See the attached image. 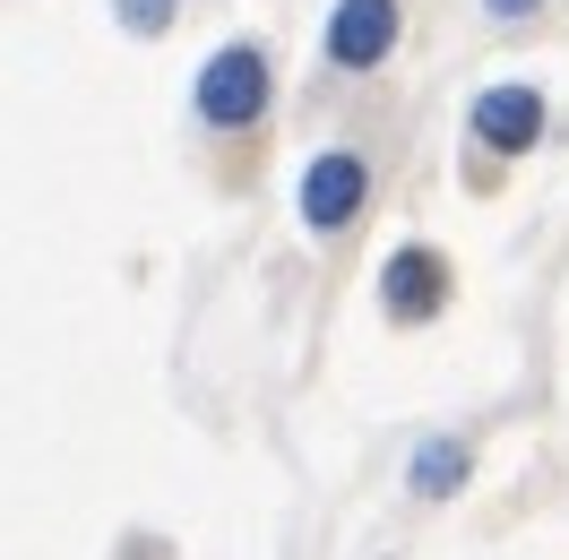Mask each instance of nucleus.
Returning <instances> with one entry per match:
<instances>
[{
  "instance_id": "obj_1",
  "label": "nucleus",
  "mask_w": 569,
  "mask_h": 560,
  "mask_svg": "<svg viewBox=\"0 0 569 560\" xmlns=\"http://www.w3.org/2000/svg\"><path fill=\"white\" fill-rule=\"evenodd\" d=\"M259 104H268V61H259L250 43L216 52L208 70H199V112H208L216 130H242V121H259Z\"/></svg>"
},
{
  "instance_id": "obj_2",
  "label": "nucleus",
  "mask_w": 569,
  "mask_h": 560,
  "mask_svg": "<svg viewBox=\"0 0 569 560\" xmlns=\"http://www.w3.org/2000/svg\"><path fill=\"white\" fill-rule=\"evenodd\" d=\"M389 43H397V0H337V18H328V61L337 70L389 61Z\"/></svg>"
},
{
  "instance_id": "obj_3",
  "label": "nucleus",
  "mask_w": 569,
  "mask_h": 560,
  "mask_svg": "<svg viewBox=\"0 0 569 560\" xmlns=\"http://www.w3.org/2000/svg\"><path fill=\"white\" fill-rule=\"evenodd\" d=\"M362 190H371L362 156H320V164L302 173V224H311V233H337V224H355Z\"/></svg>"
},
{
  "instance_id": "obj_4",
  "label": "nucleus",
  "mask_w": 569,
  "mask_h": 560,
  "mask_svg": "<svg viewBox=\"0 0 569 560\" xmlns=\"http://www.w3.org/2000/svg\"><path fill=\"white\" fill-rule=\"evenodd\" d=\"M475 139L500 147V156L535 147V139H543V96H535V87H492V96L475 104Z\"/></svg>"
},
{
  "instance_id": "obj_5",
  "label": "nucleus",
  "mask_w": 569,
  "mask_h": 560,
  "mask_svg": "<svg viewBox=\"0 0 569 560\" xmlns=\"http://www.w3.org/2000/svg\"><path fill=\"white\" fill-rule=\"evenodd\" d=\"M380 293H389L397 319H431L440 302H449V268H440V250H397L389 277H380Z\"/></svg>"
},
{
  "instance_id": "obj_6",
  "label": "nucleus",
  "mask_w": 569,
  "mask_h": 560,
  "mask_svg": "<svg viewBox=\"0 0 569 560\" xmlns=\"http://www.w3.org/2000/svg\"><path fill=\"white\" fill-rule=\"evenodd\" d=\"M458 483H466V449H458V440L415 449V491H458Z\"/></svg>"
},
{
  "instance_id": "obj_7",
  "label": "nucleus",
  "mask_w": 569,
  "mask_h": 560,
  "mask_svg": "<svg viewBox=\"0 0 569 560\" xmlns=\"http://www.w3.org/2000/svg\"><path fill=\"white\" fill-rule=\"evenodd\" d=\"M112 9H121L130 36H164V27H173V0H112Z\"/></svg>"
},
{
  "instance_id": "obj_8",
  "label": "nucleus",
  "mask_w": 569,
  "mask_h": 560,
  "mask_svg": "<svg viewBox=\"0 0 569 560\" xmlns=\"http://www.w3.org/2000/svg\"><path fill=\"white\" fill-rule=\"evenodd\" d=\"M483 9H492V18H527L535 0H483Z\"/></svg>"
}]
</instances>
